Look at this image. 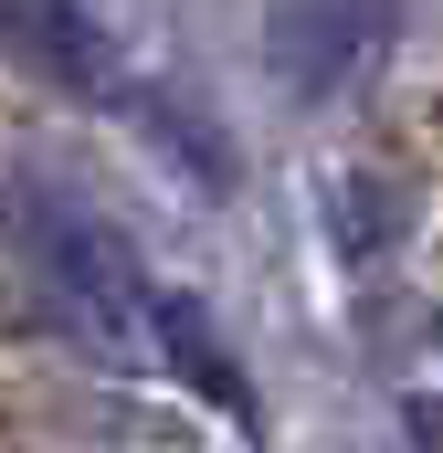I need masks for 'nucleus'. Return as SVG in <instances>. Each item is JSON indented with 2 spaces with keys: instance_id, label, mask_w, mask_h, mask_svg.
<instances>
[{
  "instance_id": "nucleus-1",
  "label": "nucleus",
  "mask_w": 443,
  "mask_h": 453,
  "mask_svg": "<svg viewBox=\"0 0 443 453\" xmlns=\"http://www.w3.org/2000/svg\"><path fill=\"white\" fill-rule=\"evenodd\" d=\"M21 242H32L53 306H64L96 348H137V317H148L137 264H127V242H116L74 190H21Z\"/></svg>"
},
{
  "instance_id": "nucleus-2",
  "label": "nucleus",
  "mask_w": 443,
  "mask_h": 453,
  "mask_svg": "<svg viewBox=\"0 0 443 453\" xmlns=\"http://www.w3.org/2000/svg\"><path fill=\"white\" fill-rule=\"evenodd\" d=\"M401 0H275L264 21V74L285 96H338L380 42H391Z\"/></svg>"
},
{
  "instance_id": "nucleus-3",
  "label": "nucleus",
  "mask_w": 443,
  "mask_h": 453,
  "mask_svg": "<svg viewBox=\"0 0 443 453\" xmlns=\"http://www.w3.org/2000/svg\"><path fill=\"white\" fill-rule=\"evenodd\" d=\"M0 21H11V53L32 64V74H53L64 96H106V42H96V21H85V0H0Z\"/></svg>"
},
{
  "instance_id": "nucleus-4",
  "label": "nucleus",
  "mask_w": 443,
  "mask_h": 453,
  "mask_svg": "<svg viewBox=\"0 0 443 453\" xmlns=\"http://www.w3.org/2000/svg\"><path fill=\"white\" fill-rule=\"evenodd\" d=\"M148 327H159V348L190 369V390H201V401H222L232 422H253V390H243V369L212 348V327H201V306H190V296H148Z\"/></svg>"
}]
</instances>
